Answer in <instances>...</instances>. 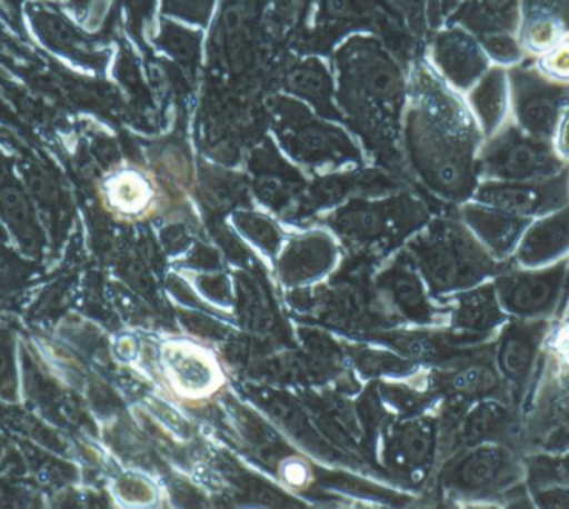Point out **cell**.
<instances>
[{
  "label": "cell",
  "instance_id": "1",
  "mask_svg": "<svg viewBox=\"0 0 569 509\" xmlns=\"http://www.w3.org/2000/svg\"><path fill=\"white\" fill-rule=\"evenodd\" d=\"M415 122L416 161L429 188L458 208L471 201L485 134L461 92L429 78Z\"/></svg>",
  "mask_w": 569,
  "mask_h": 509
},
{
  "label": "cell",
  "instance_id": "2",
  "mask_svg": "<svg viewBox=\"0 0 569 509\" xmlns=\"http://www.w3.org/2000/svg\"><path fill=\"white\" fill-rule=\"evenodd\" d=\"M448 496L469 506H532L526 485L525 455L502 442L461 448L442 468Z\"/></svg>",
  "mask_w": 569,
  "mask_h": 509
},
{
  "label": "cell",
  "instance_id": "27",
  "mask_svg": "<svg viewBox=\"0 0 569 509\" xmlns=\"http://www.w3.org/2000/svg\"><path fill=\"white\" fill-rule=\"evenodd\" d=\"M535 508H569V486L548 485L529 489Z\"/></svg>",
  "mask_w": 569,
  "mask_h": 509
},
{
  "label": "cell",
  "instance_id": "4",
  "mask_svg": "<svg viewBox=\"0 0 569 509\" xmlns=\"http://www.w3.org/2000/svg\"><path fill=\"white\" fill-rule=\"evenodd\" d=\"M478 166L481 181L506 182L542 181L569 168L551 141L528 134L511 118L485 139Z\"/></svg>",
  "mask_w": 569,
  "mask_h": 509
},
{
  "label": "cell",
  "instance_id": "23",
  "mask_svg": "<svg viewBox=\"0 0 569 509\" xmlns=\"http://www.w3.org/2000/svg\"><path fill=\"white\" fill-rule=\"evenodd\" d=\"M492 66L509 69L529 58L519 42L518 34H489L479 38Z\"/></svg>",
  "mask_w": 569,
  "mask_h": 509
},
{
  "label": "cell",
  "instance_id": "14",
  "mask_svg": "<svg viewBox=\"0 0 569 509\" xmlns=\"http://www.w3.org/2000/svg\"><path fill=\"white\" fill-rule=\"evenodd\" d=\"M509 316L502 309L492 281L451 295L449 328L461 335L492 341Z\"/></svg>",
  "mask_w": 569,
  "mask_h": 509
},
{
  "label": "cell",
  "instance_id": "17",
  "mask_svg": "<svg viewBox=\"0 0 569 509\" xmlns=\"http://www.w3.org/2000/svg\"><path fill=\"white\" fill-rule=\"evenodd\" d=\"M465 96L485 139L495 134L511 118L508 69L491 66Z\"/></svg>",
  "mask_w": 569,
  "mask_h": 509
},
{
  "label": "cell",
  "instance_id": "7",
  "mask_svg": "<svg viewBox=\"0 0 569 509\" xmlns=\"http://www.w3.org/2000/svg\"><path fill=\"white\" fill-rule=\"evenodd\" d=\"M566 276L568 259L542 268H525L506 261L491 281L509 318L552 321L561 311Z\"/></svg>",
  "mask_w": 569,
  "mask_h": 509
},
{
  "label": "cell",
  "instance_id": "30",
  "mask_svg": "<svg viewBox=\"0 0 569 509\" xmlns=\"http://www.w3.org/2000/svg\"><path fill=\"white\" fill-rule=\"evenodd\" d=\"M328 12L332 18H355V2H352V0H328Z\"/></svg>",
  "mask_w": 569,
  "mask_h": 509
},
{
  "label": "cell",
  "instance_id": "15",
  "mask_svg": "<svg viewBox=\"0 0 569 509\" xmlns=\"http://www.w3.org/2000/svg\"><path fill=\"white\" fill-rule=\"evenodd\" d=\"M569 258V204L532 219L509 261L525 268H542Z\"/></svg>",
  "mask_w": 569,
  "mask_h": 509
},
{
  "label": "cell",
  "instance_id": "9",
  "mask_svg": "<svg viewBox=\"0 0 569 509\" xmlns=\"http://www.w3.org/2000/svg\"><path fill=\"white\" fill-rule=\"evenodd\" d=\"M508 81L512 121L528 134L552 142L569 102V84L546 78L531 56L508 69Z\"/></svg>",
  "mask_w": 569,
  "mask_h": 509
},
{
  "label": "cell",
  "instance_id": "25",
  "mask_svg": "<svg viewBox=\"0 0 569 509\" xmlns=\"http://www.w3.org/2000/svg\"><path fill=\"white\" fill-rule=\"evenodd\" d=\"M536 68L552 81L569 84V38L535 58Z\"/></svg>",
  "mask_w": 569,
  "mask_h": 509
},
{
  "label": "cell",
  "instance_id": "18",
  "mask_svg": "<svg viewBox=\"0 0 569 509\" xmlns=\"http://www.w3.org/2000/svg\"><path fill=\"white\" fill-rule=\"evenodd\" d=\"M448 19L478 39L489 34H518L521 0H465Z\"/></svg>",
  "mask_w": 569,
  "mask_h": 509
},
{
  "label": "cell",
  "instance_id": "21",
  "mask_svg": "<svg viewBox=\"0 0 569 509\" xmlns=\"http://www.w3.org/2000/svg\"><path fill=\"white\" fill-rule=\"evenodd\" d=\"M525 465L528 489L548 485L569 486V449L559 455H526Z\"/></svg>",
  "mask_w": 569,
  "mask_h": 509
},
{
  "label": "cell",
  "instance_id": "11",
  "mask_svg": "<svg viewBox=\"0 0 569 509\" xmlns=\"http://www.w3.org/2000/svg\"><path fill=\"white\" fill-rule=\"evenodd\" d=\"M442 442L448 455L485 442H502L521 451V415L505 399H482L466 409Z\"/></svg>",
  "mask_w": 569,
  "mask_h": 509
},
{
  "label": "cell",
  "instance_id": "13",
  "mask_svg": "<svg viewBox=\"0 0 569 509\" xmlns=\"http://www.w3.org/2000/svg\"><path fill=\"white\" fill-rule=\"evenodd\" d=\"M458 216L498 262L509 261L515 256L519 241L531 222L476 201L459 206Z\"/></svg>",
  "mask_w": 569,
  "mask_h": 509
},
{
  "label": "cell",
  "instance_id": "35",
  "mask_svg": "<svg viewBox=\"0 0 569 509\" xmlns=\"http://www.w3.org/2000/svg\"><path fill=\"white\" fill-rule=\"evenodd\" d=\"M569 301V258H568V276H566V288H565V298H562L561 302V311L565 309V306L568 305ZM559 311V312H561Z\"/></svg>",
  "mask_w": 569,
  "mask_h": 509
},
{
  "label": "cell",
  "instance_id": "22",
  "mask_svg": "<svg viewBox=\"0 0 569 509\" xmlns=\"http://www.w3.org/2000/svg\"><path fill=\"white\" fill-rule=\"evenodd\" d=\"M542 361L555 371L569 375V301L549 326Z\"/></svg>",
  "mask_w": 569,
  "mask_h": 509
},
{
  "label": "cell",
  "instance_id": "5",
  "mask_svg": "<svg viewBox=\"0 0 569 509\" xmlns=\"http://www.w3.org/2000/svg\"><path fill=\"white\" fill-rule=\"evenodd\" d=\"M569 449V375L541 361L521 412L522 455H559Z\"/></svg>",
  "mask_w": 569,
  "mask_h": 509
},
{
  "label": "cell",
  "instance_id": "31",
  "mask_svg": "<svg viewBox=\"0 0 569 509\" xmlns=\"http://www.w3.org/2000/svg\"><path fill=\"white\" fill-rule=\"evenodd\" d=\"M12 356L8 346L0 342V389L4 388L6 382L12 378Z\"/></svg>",
  "mask_w": 569,
  "mask_h": 509
},
{
  "label": "cell",
  "instance_id": "19",
  "mask_svg": "<svg viewBox=\"0 0 569 509\" xmlns=\"http://www.w3.org/2000/svg\"><path fill=\"white\" fill-rule=\"evenodd\" d=\"M355 68L356 78L372 96L389 101L401 92V76L385 56L366 51V54L356 61Z\"/></svg>",
  "mask_w": 569,
  "mask_h": 509
},
{
  "label": "cell",
  "instance_id": "33",
  "mask_svg": "<svg viewBox=\"0 0 569 509\" xmlns=\"http://www.w3.org/2000/svg\"><path fill=\"white\" fill-rule=\"evenodd\" d=\"M465 0H441V18L448 19Z\"/></svg>",
  "mask_w": 569,
  "mask_h": 509
},
{
  "label": "cell",
  "instance_id": "10",
  "mask_svg": "<svg viewBox=\"0 0 569 509\" xmlns=\"http://www.w3.org/2000/svg\"><path fill=\"white\" fill-rule=\"evenodd\" d=\"M471 201L532 221L569 204V168L542 181H479Z\"/></svg>",
  "mask_w": 569,
  "mask_h": 509
},
{
  "label": "cell",
  "instance_id": "6",
  "mask_svg": "<svg viewBox=\"0 0 569 509\" xmlns=\"http://www.w3.org/2000/svg\"><path fill=\"white\" fill-rule=\"evenodd\" d=\"M438 388L446 398L442 435L451 432L475 402L491 398L509 401L508 389L496 368L492 341L471 346L442 366Z\"/></svg>",
  "mask_w": 569,
  "mask_h": 509
},
{
  "label": "cell",
  "instance_id": "20",
  "mask_svg": "<svg viewBox=\"0 0 569 509\" xmlns=\"http://www.w3.org/2000/svg\"><path fill=\"white\" fill-rule=\"evenodd\" d=\"M0 209H2V214L8 219L11 228L14 229L21 244L28 248L29 251L38 249L41 244L39 229L24 196L18 189L6 188L4 191L0 192Z\"/></svg>",
  "mask_w": 569,
  "mask_h": 509
},
{
  "label": "cell",
  "instance_id": "28",
  "mask_svg": "<svg viewBox=\"0 0 569 509\" xmlns=\"http://www.w3.org/2000/svg\"><path fill=\"white\" fill-rule=\"evenodd\" d=\"M552 146H555L556 154L569 164V102L562 111L558 128L552 136Z\"/></svg>",
  "mask_w": 569,
  "mask_h": 509
},
{
  "label": "cell",
  "instance_id": "24",
  "mask_svg": "<svg viewBox=\"0 0 569 509\" xmlns=\"http://www.w3.org/2000/svg\"><path fill=\"white\" fill-rule=\"evenodd\" d=\"M289 86L298 94L306 96V98L312 99L315 102H325L329 96L328 76L325 74L322 68L312 64V62L296 69L289 76Z\"/></svg>",
  "mask_w": 569,
  "mask_h": 509
},
{
  "label": "cell",
  "instance_id": "16",
  "mask_svg": "<svg viewBox=\"0 0 569 509\" xmlns=\"http://www.w3.org/2000/svg\"><path fill=\"white\" fill-rule=\"evenodd\" d=\"M569 38V0H521L518 39L526 54L539 58Z\"/></svg>",
  "mask_w": 569,
  "mask_h": 509
},
{
  "label": "cell",
  "instance_id": "8",
  "mask_svg": "<svg viewBox=\"0 0 569 509\" xmlns=\"http://www.w3.org/2000/svg\"><path fill=\"white\" fill-rule=\"evenodd\" d=\"M549 326L548 319L509 318L492 339L496 368L519 415L538 379Z\"/></svg>",
  "mask_w": 569,
  "mask_h": 509
},
{
  "label": "cell",
  "instance_id": "26",
  "mask_svg": "<svg viewBox=\"0 0 569 509\" xmlns=\"http://www.w3.org/2000/svg\"><path fill=\"white\" fill-rule=\"evenodd\" d=\"M224 28L232 64L241 68L244 64L248 44H246L244 16L238 8L226 12Z\"/></svg>",
  "mask_w": 569,
  "mask_h": 509
},
{
  "label": "cell",
  "instance_id": "12",
  "mask_svg": "<svg viewBox=\"0 0 569 509\" xmlns=\"http://www.w3.org/2000/svg\"><path fill=\"white\" fill-rule=\"evenodd\" d=\"M432 61L441 78L461 94H466L492 66L479 39L456 24L436 36Z\"/></svg>",
  "mask_w": 569,
  "mask_h": 509
},
{
  "label": "cell",
  "instance_id": "3",
  "mask_svg": "<svg viewBox=\"0 0 569 509\" xmlns=\"http://www.w3.org/2000/svg\"><path fill=\"white\" fill-rule=\"evenodd\" d=\"M421 266L432 291L451 296L491 281L501 268L458 214L429 229L421 244Z\"/></svg>",
  "mask_w": 569,
  "mask_h": 509
},
{
  "label": "cell",
  "instance_id": "34",
  "mask_svg": "<svg viewBox=\"0 0 569 509\" xmlns=\"http://www.w3.org/2000/svg\"><path fill=\"white\" fill-rule=\"evenodd\" d=\"M431 18L435 22L441 19V0H431Z\"/></svg>",
  "mask_w": 569,
  "mask_h": 509
},
{
  "label": "cell",
  "instance_id": "29",
  "mask_svg": "<svg viewBox=\"0 0 569 509\" xmlns=\"http://www.w3.org/2000/svg\"><path fill=\"white\" fill-rule=\"evenodd\" d=\"M171 2L178 14L192 19L196 16L204 14L206 4L209 0H171Z\"/></svg>",
  "mask_w": 569,
  "mask_h": 509
},
{
  "label": "cell",
  "instance_id": "32",
  "mask_svg": "<svg viewBox=\"0 0 569 509\" xmlns=\"http://www.w3.org/2000/svg\"><path fill=\"white\" fill-rule=\"evenodd\" d=\"M399 8L421 24L428 0H398Z\"/></svg>",
  "mask_w": 569,
  "mask_h": 509
}]
</instances>
